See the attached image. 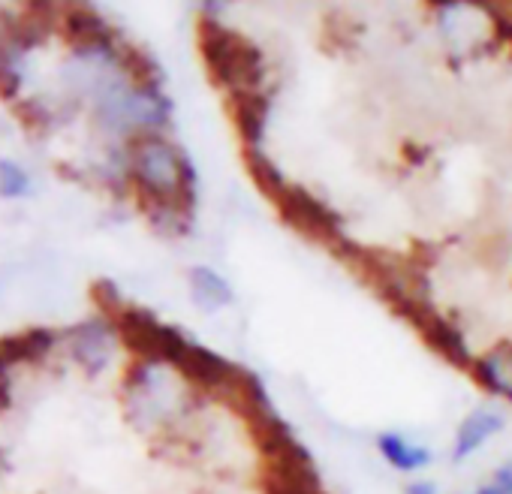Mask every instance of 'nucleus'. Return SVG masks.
<instances>
[{
	"mask_svg": "<svg viewBox=\"0 0 512 494\" xmlns=\"http://www.w3.org/2000/svg\"><path fill=\"white\" fill-rule=\"evenodd\" d=\"M476 494H503V491L491 482V485H479V488H476Z\"/></svg>",
	"mask_w": 512,
	"mask_h": 494,
	"instance_id": "4be33fe9",
	"label": "nucleus"
},
{
	"mask_svg": "<svg viewBox=\"0 0 512 494\" xmlns=\"http://www.w3.org/2000/svg\"><path fill=\"white\" fill-rule=\"evenodd\" d=\"M272 205H275L278 217L290 229H296L308 241H317V244L329 247L332 254L338 251V247L344 244V238H347L341 214L335 208H329L323 199H317L302 184H290L287 181V187L272 199Z\"/></svg>",
	"mask_w": 512,
	"mask_h": 494,
	"instance_id": "20e7f679",
	"label": "nucleus"
},
{
	"mask_svg": "<svg viewBox=\"0 0 512 494\" xmlns=\"http://www.w3.org/2000/svg\"><path fill=\"white\" fill-rule=\"evenodd\" d=\"M115 64H118V67L124 70V76L130 79V91H139V94H160L163 70H160V64H157L148 52H142V49H136V46H130V43H121L118 52H115Z\"/></svg>",
	"mask_w": 512,
	"mask_h": 494,
	"instance_id": "9d476101",
	"label": "nucleus"
},
{
	"mask_svg": "<svg viewBox=\"0 0 512 494\" xmlns=\"http://www.w3.org/2000/svg\"><path fill=\"white\" fill-rule=\"evenodd\" d=\"M187 281H190L193 302H196L202 311H208V314H211V311H220V308H229V305L235 302L232 287H229L217 272H211V269H205V266L190 269Z\"/></svg>",
	"mask_w": 512,
	"mask_h": 494,
	"instance_id": "f8f14e48",
	"label": "nucleus"
},
{
	"mask_svg": "<svg viewBox=\"0 0 512 494\" xmlns=\"http://www.w3.org/2000/svg\"><path fill=\"white\" fill-rule=\"evenodd\" d=\"M175 371L190 386H196L202 392H211L214 398H223L247 374V368H241V365L223 359L220 353H214V350H208L202 344H193V341H187L184 350L178 353Z\"/></svg>",
	"mask_w": 512,
	"mask_h": 494,
	"instance_id": "423d86ee",
	"label": "nucleus"
},
{
	"mask_svg": "<svg viewBox=\"0 0 512 494\" xmlns=\"http://www.w3.org/2000/svg\"><path fill=\"white\" fill-rule=\"evenodd\" d=\"M28 178L22 175V169H16L13 163H0V193L4 196H19L25 193Z\"/></svg>",
	"mask_w": 512,
	"mask_h": 494,
	"instance_id": "a211bd4d",
	"label": "nucleus"
},
{
	"mask_svg": "<svg viewBox=\"0 0 512 494\" xmlns=\"http://www.w3.org/2000/svg\"><path fill=\"white\" fill-rule=\"evenodd\" d=\"M10 401H13V395H10V374L0 371V413L10 407Z\"/></svg>",
	"mask_w": 512,
	"mask_h": 494,
	"instance_id": "aec40b11",
	"label": "nucleus"
},
{
	"mask_svg": "<svg viewBox=\"0 0 512 494\" xmlns=\"http://www.w3.org/2000/svg\"><path fill=\"white\" fill-rule=\"evenodd\" d=\"M377 449L395 470H422L431 464V452L425 446H413L401 434H392V431L377 437Z\"/></svg>",
	"mask_w": 512,
	"mask_h": 494,
	"instance_id": "ddd939ff",
	"label": "nucleus"
},
{
	"mask_svg": "<svg viewBox=\"0 0 512 494\" xmlns=\"http://www.w3.org/2000/svg\"><path fill=\"white\" fill-rule=\"evenodd\" d=\"M226 112L241 139V151H263L266 124H269V112H272L269 94L263 88L232 91V94H226Z\"/></svg>",
	"mask_w": 512,
	"mask_h": 494,
	"instance_id": "6e6552de",
	"label": "nucleus"
},
{
	"mask_svg": "<svg viewBox=\"0 0 512 494\" xmlns=\"http://www.w3.org/2000/svg\"><path fill=\"white\" fill-rule=\"evenodd\" d=\"M196 43H199V58L205 64L211 85L223 88L226 94L263 88V79H266L263 49L250 37L238 34L235 28L220 25V19H214L208 10L202 13L196 25Z\"/></svg>",
	"mask_w": 512,
	"mask_h": 494,
	"instance_id": "f257e3e1",
	"label": "nucleus"
},
{
	"mask_svg": "<svg viewBox=\"0 0 512 494\" xmlns=\"http://www.w3.org/2000/svg\"><path fill=\"white\" fill-rule=\"evenodd\" d=\"M13 49L7 46V40L0 37V100L7 106H13L16 100H22V76L13 67Z\"/></svg>",
	"mask_w": 512,
	"mask_h": 494,
	"instance_id": "dca6fc26",
	"label": "nucleus"
},
{
	"mask_svg": "<svg viewBox=\"0 0 512 494\" xmlns=\"http://www.w3.org/2000/svg\"><path fill=\"white\" fill-rule=\"evenodd\" d=\"M503 494H512V464H503L494 470V479H491Z\"/></svg>",
	"mask_w": 512,
	"mask_h": 494,
	"instance_id": "6ab92c4d",
	"label": "nucleus"
},
{
	"mask_svg": "<svg viewBox=\"0 0 512 494\" xmlns=\"http://www.w3.org/2000/svg\"><path fill=\"white\" fill-rule=\"evenodd\" d=\"M263 494H323V479L317 461L308 449L281 458H263L260 467Z\"/></svg>",
	"mask_w": 512,
	"mask_h": 494,
	"instance_id": "0eeeda50",
	"label": "nucleus"
},
{
	"mask_svg": "<svg viewBox=\"0 0 512 494\" xmlns=\"http://www.w3.org/2000/svg\"><path fill=\"white\" fill-rule=\"evenodd\" d=\"M52 344H55V335L49 329H40V326L22 329L16 335H4L0 338V371L10 374L13 365L40 359Z\"/></svg>",
	"mask_w": 512,
	"mask_h": 494,
	"instance_id": "1a4fd4ad",
	"label": "nucleus"
},
{
	"mask_svg": "<svg viewBox=\"0 0 512 494\" xmlns=\"http://www.w3.org/2000/svg\"><path fill=\"white\" fill-rule=\"evenodd\" d=\"M404 494H437V488L431 482H410L404 488Z\"/></svg>",
	"mask_w": 512,
	"mask_h": 494,
	"instance_id": "412c9836",
	"label": "nucleus"
},
{
	"mask_svg": "<svg viewBox=\"0 0 512 494\" xmlns=\"http://www.w3.org/2000/svg\"><path fill=\"white\" fill-rule=\"evenodd\" d=\"M407 326H413L419 332V338L437 353L443 356L452 368H461V371H470L473 368V356H470V347H467V338L464 332L446 320L434 305L431 299H419V296H407V293H395L389 299H383Z\"/></svg>",
	"mask_w": 512,
	"mask_h": 494,
	"instance_id": "7ed1b4c3",
	"label": "nucleus"
},
{
	"mask_svg": "<svg viewBox=\"0 0 512 494\" xmlns=\"http://www.w3.org/2000/svg\"><path fill=\"white\" fill-rule=\"evenodd\" d=\"M109 326L115 329V335L121 338L133 362H142V365H175L178 353L190 341L175 326L160 323L151 311L130 305V302L109 320Z\"/></svg>",
	"mask_w": 512,
	"mask_h": 494,
	"instance_id": "f03ea898",
	"label": "nucleus"
},
{
	"mask_svg": "<svg viewBox=\"0 0 512 494\" xmlns=\"http://www.w3.org/2000/svg\"><path fill=\"white\" fill-rule=\"evenodd\" d=\"M241 157H244V166H247L250 181L256 184V190H260L269 202L287 187L284 172L275 166V160L266 151H241Z\"/></svg>",
	"mask_w": 512,
	"mask_h": 494,
	"instance_id": "4468645a",
	"label": "nucleus"
},
{
	"mask_svg": "<svg viewBox=\"0 0 512 494\" xmlns=\"http://www.w3.org/2000/svg\"><path fill=\"white\" fill-rule=\"evenodd\" d=\"M10 112L19 118V124H22L28 133H40V130H46V127L52 124V115H49L40 103H34V100H16V103L10 106Z\"/></svg>",
	"mask_w": 512,
	"mask_h": 494,
	"instance_id": "f3484780",
	"label": "nucleus"
},
{
	"mask_svg": "<svg viewBox=\"0 0 512 494\" xmlns=\"http://www.w3.org/2000/svg\"><path fill=\"white\" fill-rule=\"evenodd\" d=\"M470 374H473V380H476L485 392L512 401V380L506 377V368H503V359L497 356V350H491V353L473 359Z\"/></svg>",
	"mask_w": 512,
	"mask_h": 494,
	"instance_id": "2eb2a0df",
	"label": "nucleus"
},
{
	"mask_svg": "<svg viewBox=\"0 0 512 494\" xmlns=\"http://www.w3.org/2000/svg\"><path fill=\"white\" fill-rule=\"evenodd\" d=\"M503 428H506V419H503L500 413H485V410L470 413V416L461 422L458 434H455L452 461L461 464L464 458H470L485 440H491V437H494L497 431H503Z\"/></svg>",
	"mask_w": 512,
	"mask_h": 494,
	"instance_id": "9b49d317",
	"label": "nucleus"
},
{
	"mask_svg": "<svg viewBox=\"0 0 512 494\" xmlns=\"http://www.w3.org/2000/svg\"><path fill=\"white\" fill-rule=\"evenodd\" d=\"M58 34L76 55H106L115 61L121 46L115 28L88 4H58Z\"/></svg>",
	"mask_w": 512,
	"mask_h": 494,
	"instance_id": "39448f33",
	"label": "nucleus"
}]
</instances>
